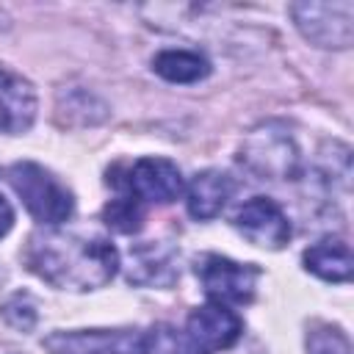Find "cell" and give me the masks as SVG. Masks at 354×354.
<instances>
[{"mask_svg":"<svg viewBox=\"0 0 354 354\" xmlns=\"http://www.w3.org/2000/svg\"><path fill=\"white\" fill-rule=\"evenodd\" d=\"M28 268L61 290H94L113 279L119 252L100 235L39 230L25 246Z\"/></svg>","mask_w":354,"mask_h":354,"instance_id":"6da1fadb","label":"cell"},{"mask_svg":"<svg viewBox=\"0 0 354 354\" xmlns=\"http://www.w3.org/2000/svg\"><path fill=\"white\" fill-rule=\"evenodd\" d=\"M6 177L36 221L55 227L72 216V210H75L72 194L44 166H39L33 160H17L6 171Z\"/></svg>","mask_w":354,"mask_h":354,"instance_id":"7a4b0ae2","label":"cell"},{"mask_svg":"<svg viewBox=\"0 0 354 354\" xmlns=\"http://www.w3.org/2000/svg\"><path fill=\"white\" fill-rule=\"evenodd\" d=\"M290 17L301 36L324 50H346L354 39V3H293Z\"/></svg>","mask_w":354,"mask_h":354,"instance_id":"3957f363","label":"cell"},{"mask_svg":"<svg viewBox=\"0 0 354 354\" xmlns=\"http://www.w3.org/2000/svg\"><path fill=\"white\" fill-rule=\"evenodd\" d=\"M241 160L254 174L268 180H290L299 171V149L290 133H285L277 124H266L254 130L241 149Z\"/></svg>","mask_w":354,"mask_h":354,"instance_id":"277c9868","label":"cell"},{"mask_svg":"<svg viewBox=\"0 0 354 354\" xmlns=\"http://www.w3.org/2000/svg\"><path fill=\"white\" fill-rule=\"evenodd\" d=\"M196 277L205 293L227 304H249L260 279V268L249 263H235L221 254H202L196 260Z\"/></svg>","mask_w":354,"mask_h":354,"instance_id":"5b68a950","label":"cell"},{"mask_svg":"<svg viewBox=\"0 0 354 354\" xmlns=\"http://www.w3.org/2000/svg\"><path fill=\"white\" fill-rule=\"evenodd\" d=\"M241 332L243 321L232 310L221 304H205L188 315L180 348L183 354H216L221 348H230L241 337Z\"/></svg>","mask_w":354,"mask_h":354,"instance_id":"8992f818","label":"cell"},{"mask_svg":"<svg viewBox=\"0 0 354 354\" xmlns=\"http://www.w3.org/2000/svg\"><path fill=\"white\" fill-rule=\"evenodd\" d=\"M50 354H147V340L133 329H77L44 337Z\"/></svg>","mask_w":354,"mask_h":354,"instance_id":"52a82bcc","label":"cell"},{"mask_svg":"<svg viewBox=\"0 0 354 354\" xmlns=\"http://www.w3.org/2000/svg\"><path fill=\"white\" fill-rule=\"evenodd\" d=\"M113 185H124L130 196L138 202L169 205L183 194V174L166 158H141L130 166L124 180H108Z\"/></svg>","mask_w":354,"mask_h":354,"instance_id":"ba28073f","label":"cell"},{"mask_svg":"<svg viewBox=\"0 0 354 354\" xmlns=\"http://www.w3.org/2000/svg\"><path fill=\"white\" fill-rule=\"evenodd\" d=\"M232 224L246 241L263 249H282L290 241V221L285 210L266 196H254L246 205H241Z\"/></svg>","mask_w":354,"mask_h":354,"instance_id":"9c48e42d","label":"cell"},{"mask_svg":"<svg viewBox=\"0 0 354 354\" xmlns=\"http://www.w3.org/2000/svg\"><path fill=\"white\" fill-rule=\"evenodd\" d=\"M39 111L36 88L22 77L0 66V133H28Z\"/></svg>","mask_w":354,"mask_h":354,"instance_id":"30bf717a","label":"cell"},{"mask_svg":"<svg viewBox=\"0 0 354 354\" xmlns=\"http://www.w3.org/2000/svg\"><path fill=\"white\" fill-rule=\"evenodd\" d=\"M127 279L136 285H155L169 288L177 279V249L169 243H141L130 249V268Z\"/></svg>","mask_w":354,"mask_h":354,"instance_id":"8fae6325","label":"cell"},{"mask_svg":"<svg viewBox=\"0 0 354 354\" xmlns=\"http://www.w3.org/2000/svg\"><path fill=\"white\" fill-rule=\"evenodd\" d=\"M232 191H235V183L230 174L216 171V169H205V171L194 174V180L188 185V196H185L188 213L199 221L216 218L224 210V205L230 202Z\"/></svg>","mask_w":354,"mask_h":354,"instance_id":"7c38bea8","label":"cell"},{"mask_svg":"<svg viewBox=\"0 0 354 354\" xmlns=\"http://www.w3.org/2000/svg\"><path fill=\"white\" fill-rule=\"evenodd\" d=\"M304 268L326 282H348L351 279V249L340 238H324L304 252Z\"/></svg>","mask_w":354,"mask_h":354,"instance_id":"4fadbf2b","label":"cell"},{"mask_svg":"<svg viewBox=\"0 0 354 354\" xmlns=\"http://www.w3.org/2000/svg\"><path fill=\"white\" fill-rule=\"evenodd\" d=\"M152 69L169 83H196L207 77L210 61L194 50H163L155 55Z\"/></svg>","mask_w":354,"mask_h":354,"instance_id":"5bb4252c","label":"cell"},{"mask_svg":"<svg viewBox=\"0 0 354 354\" xmlns=\"http://www.w3.org/2000/svg\"><path fill=\"white\" fill-rule=\"evenodd\" d=\"M102 218L111 230L116 232H138L144 227V207L136 196H119V199H111L102 210Z\"/></svg>","mask_w":354,"mask_h":354,"instance_id":"9a60e30c","label":"cell"},{"mask_svg":"<svg viewBox=\"0 0 354 354\" xmlns=\"http://www.w3.org/2000/svg\"><path fill=\"white\" fill-rule=\"evenodd\" d=\"M307 354H351V343L343 329L332 324H313L307 332Z\"/></svg>","mask_w":354,"mask_h":354,"instance_id":"2e32d148","label":"cell"},{"mask_svg":"<svg viewBox=\"0 0 354 354\" xmlns=\"http://www.w3.org/2000/svg\"><path fill=\"white\" fill-rule=\"evenodd\" d=\"M0 313H3V318H6L14 329H22V332L33 329V326H36V318H39L36 301H33L28 293H14V296H8L6 304L0 307Z\"/></svg>","mask_w":354,"mask_h":354,"instance_id":"e0dca14e","label":"cell"},{"mask_svg":"<svg viewBox=\"0 0 354 354\" xmlns=\"http://www.w3.org/2000/svg\"><path fill=\"white\" fill-rule=\"evenodd\" d=\"M144 340H147V354H183L180 337L169 326H158V329L147 332Z\"/></svg>","mask_w":354,"mask_h":354,"instance_id":"ac0fdd59","label":"cell"},{"mask_svg":"<svg viewBox=\"0 0 354 354\" xmlns=\"http://www.w3.org/2000/svg\"><path fill=\"white\" fill-rule=\"evenodd\" d=\"M11 224H14V210H11V205L0 196V238L11 230Z\"/></svg>","mask_w":354,"mask_h":354,"instance_id":"d6986e66","label":"cell"}]
</instances>
